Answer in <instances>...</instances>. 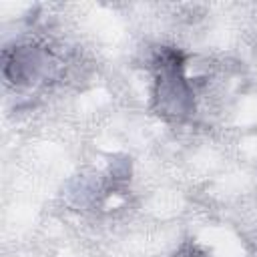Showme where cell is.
Masks as SVG:
<instances>
[{
	"mask_svg": "<svg viewBox=\"0 0 257 257\" xmlns=\"http://www.w3.org/2000/svg\"><path fill=\"white\" fill-rule=\"evenodd\" d=\"M153 106L167 120H185L195 110V92L185 76V56L173 46L153 54Z\"/></svg>",
	"mask_w": 257,
	"mask_h": 257,
	"instance_id": "obj_1",
	"label": "cell"
},
{
	"mask_svg": "<svg viewBox=\"0 0 257 257\" xmlns=\"http://www.w3.org/2000/svg\"><path fill=\"white\" fill-rule=\"evenodd\" d=\"M62 64L64 60L46 42H18L6 46L2 52L4 80L16 88H30L56 80Z\"/></svg>",
	"mask_w": 257,
	"mask_h": 257,
	"instance_id": "obj_2",
	"label": "cell"
}]
</instances>
